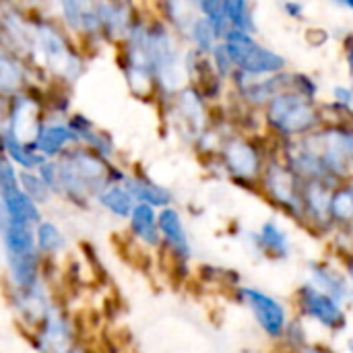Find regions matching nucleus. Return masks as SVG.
I'll return each mask as SVG.
<instances>
[{"label": "nucleus", "instance_id": "f03ea898", "mask_svg": "<svg viewBox=\"0 0 353 353\" xmlns=\"http://www.w3.org/2000/svg\"><path fill=\"white\" fill-rule=\"evenodd\" d=\"M275 147L277 143L269 137L234 130L223 139L215 157L205 159L203 163H213L219 178L240 188L259 190L265 165Z\"/></svg>", "mask_w": 353, "mask_h": 353}, {"label": "nucleus", "instance_id": "c756f323", "mask_svg": "<svg viewBox=\"0 0 353 353\" xmlns=\"http://www.w3.org/2000/svg\"><path fill=\"white\" fill-rule=\"evenodd\" d=\"M161 21L180 37L184 39L190 25L194 23V19L199 17L196 10V2H163L161 6Z\"/></svg>", "mask_w": 353, "mask_h": 353}, {"label": "nucleus", "instance_id": "9b49d317", "mask_svg": "<svg viewBox=\"0 0 353 353\" xmlns=\"http://www.w3.org/2000/svg\"><path fill=\"white\" fill-rule=\"evenodd\" d=\"M294 306H296V316L302 321H310L325 329L327 333H343L350 325L347 308L333 300L331 296L323 294L316 290L312 283L302 281L294 294Z\"/></svg>", "mask_w": 353, "mask_h": 353}, {"label": "nucleus", "instance_id": "473e14b6", "mask_svg": "<svg viewBox=\"0 0 353 353\" xmlns=\"http://www.w3.org/2000/svg\"><path fill=\"white\" fill-rule=\"evenodd\" d=\"M184 41H188V48L190 50H194V52H199L203 56H209L217 48V43L221 41V35L215 31V27L205 17L199 14L194 19V23L190 25Z\"/></svg>", "mask_w": 353, "mask_h": 353}, {"label": "nucleus", "instance_id": "6ab92c4d", "mask_svg": "<svg viewBox=\"0 0 353 353\" xmlns=\"http://www.w3.org/2000/svg\"><path fill=\"white\" fill-rule=\"evenodd\" d=\"M35 345L39 353H68L72 350V327L68 319L54 310L39 323Z\"/></svg>", "mask_w": 353, "mask_h": 353}, {"label": "nucleus", "instance_id": "4be33fe9", "mask_svg": "<svg viewBox=\"0 0 353 353\" xmlns=\"http://www.w3.org/2000/svg\"><path fill=\"white\" fill-rule=\"evenodd\" d=\"M101 14V37L105 39H126L130 27L139 19L134 8L124 2H99Z\"/></svg>", "mask_w": 353, "mask_h": 353}, {"label": "nucleus", "instance_id": "b1692460", "mask_svg": "<svg viewBox=\"0 0 353 353\" xmlns=\"http://www.w3.org/2000/svg\"><path fill=\"white\" fill-rule=\"evenodd\" d=\"M159 211L137 203L128 217V228L130 234L137 242H141L147 248H161V234H159V221H157Z\"/></svg>", "mask_w": 353, "mask_h": 353}, {"label": "nucleus", "instance_id": "1a4fd4ad", "mask_svg": "<svg viewBox=\"0 0 353 353\" xmlns=\"http://www.w3.org/2000/svg\"><path fill=\"white\" fill-rule=\"evenodd\" d=\"M54 74L74 81L83 72V60L68 43L64 33L50 21H33V50Z\"/></svg>", "mask_w": 353, "mask_h": 353}, {"label": "nucleus", "instance_id": "ea45409f", "mask_svg": "<svg viewBox=\"0 0 353 353\" xmlns=\"http://www.w3.org/2000/svg\"><path fill=\"white\" fill-rule=\"evenodd\" d=\"M209 60H211V64H213V68H215V72L230 85V79L234 77V72H236V66H234V62H232V58H230V54H228V50H225V46H223V41H219L217 43V48L209 54Z\"/></svg>", "mask_w": 353, "mask_h": 353}, {"label": "nucleus", "instance_id": "dca6fc26", "mask_svg": "<svg viewBox=\"0 0 353 353\" xmlns=\"http://www.w3.org/2000/svg\"><path fill=\"white\" fill-rule=\"evenodd\" d=\"M306 281L312 283L323 294L331 296L339 304L347 306L353 302V288L341 265L329 259L312 261L306 267Z\"/></svg>", "mask_w": 353, "mask_h": 353}, {"label": "nucleus", "instance_id": "c03bdc74", "mask_svg": "<svg viewBox=\"0 0 353 353\" xmlns=\"http://www.w3.org/2000/svg\"><path fill=\"white\" fill-rule=\"evenodd\" d=\"M300 353H339L333 345L329 343H321V341H312L308 347H304Z\"/></svg>", "mask_w": 353, "mask_h": 353}, {"label": "nucleus", "instance_id": "9d476101", "mask_svg": "<svg viewBox=\"0 0 353 353\" xmlns=\"http://www.w3.org/2000/svg\"><path fill=\"white\" fill-rule=\"evenodd\" d=\"M122 70L130 91L139 97L155 95V74L147 48V19L139 17L124 39Z\"/></svg>", "mask_w": 353, "mask_h": 353}, {"label": "nucleus", "instance_id": "f8f14e48", "mask_svg": "<svg viewBox=\"0 0 353 353\" xmlns=\"http://www.w3.org/2000/svg\"><path fill=\"white\" fill-rule=\"evenodd\" d=\"M236 298L242 306L248 308V312L252 314V319L259 325V329L263 331V335L269 337L271 341L281 343L285 329L294 316L290 312L288 304L281 302L277 296H273L261 288H252V285H240L236 290Z\"/></svg>", "mask_w": 353, "mask_h": 353}, {"label": "nucleus", "instance_id": "cd10ccee", "mask_svg": "<svg viewBox=\"0 0 353 353\" xmlns=\"http://www.w3.org/2000/svg\"><path fill=\"white\" fill-rule=\"evenodd\" d=\"M331 221L335 234H350L353 230V190L347 182L333 188L331 194Z\"/></svg>", "mask_w": 353, "mask_h": 353}, {"label": "nucleus", "instance_id": "58836bf2", "mask_svg": "<svg viewBox=\"0 0 353 353\" xmlns=\"http://www.w3.org/2000/svg\"><path fill=\"white\" fill-rule=\"evenodd\" d=\"M290 91L306 97V99H312V101H319V93H321V85L319 81L308 74V72H302V70H290Z\"/></svg>", "mask_w": 353, "mask_h": 353}, {"label": "nucleus", "instance_id": "2eb2a0df", "mask_svg": "<svg viewBox=\"0 0 353 353\" xmlns=\"http://www.w3.org/2000/svg\"><path fill=\"white\" fill-rule=\"evenodd\" d=\"M157 221H159V234H161V248L170 252L176 267L186 271L192 261L194 250H192V242H190L182 213L176 207H168L159 211Z\"/></svg>", "mask_w": 353, "mask_h": 353}, {"label": "nucleus", "instance_id": "a211bd4d", "mask_svg": "<svg viewBox=\"0 0 353 353\" xmlns=\"http://www.w3.org/2000/svg\"><path fill=\"white\" fill-rule=\"evenodd\" d=\"M248 242L250 248L267 261L281 263L292 256V238L277 219H265L256 232L248 234Z\"/></svg>", "mask_w": 353, "mask_h": 353}, {"label": "nucleus", "instance_id": "6e6552de", "mask_svg": "<svg viewBox=\"0 0 353 353\" xmlns=\"http://www.w3.org/2000/svg\"><path fill=\"white\" fill-rule=\"evenodd\" d=\"M302 180L285 165L281 159L277 147L269 155V161L265 165L263 178L259 182V192L275 205L279 211H283L290 219L298 221L302 219Z\"/></svg>", "mask_w": 353, "mask_h": 353}, {"label": "nucleus", "instance_id": "72a5a7b5", "mask_svg": "<svg viewBox=\"0 0 353 353\" xmlns=\"http://www.w3.org/2000/svg\"><path fill=\"white\" fill-rule=\"evenodd\" d=\"M223 6H225V17H228L230 29L256 35L259 25H256L252 2H248V0H223Z\"/></svg>", "mask_w": 353, "mask_h": 353}, {"label": "nucleus", "instance_id": "49530a36", "mask_svg": "<svg viewBox=\"0 0 353 353\" xmlns=\"http://www.w3.org/2000/svg\"><path fill=\"white\" fill-rule=\"evenodd\" d=\"M6 112H4V105H2V101H0V134H2V124H6Z\"/></svg>", "mask_w": 353, "mask_h": 353}, {"label": "nucleus", "instance_id": "f704fd0d", "mask_svg": "<svg viewBox=\"0 0 353 353\" xmlns=\"http://www.w3.org/2000/svg\"><path fill=\"white\" fill-rule=\"evenodd\" d=\"M35 244L43 254H58L66 248V238L62 230L52 221H39L35 225Z\"/></svg>", "mask_w": 353, "mask_h": 353}, {"label": "nucleus", "instance_id": "2f4dec72", "mask_svg": "<svg viewBox=\"0 0 353 353\" xmlns=\"http://www.w3.org/2000/svg\"><path fill=\"white\" fill-rule=\"evenodd\" d=\"M97 203L114 217H120V219H128L132 209L137 207V201L132 199L130 190L122 184H110L99 196H97Z\"/></svg>", "mask_w": 353, "mask_h": 353}, {"label": "nucleus", "instance_id": "79ce46f5", "mask_svg": "<svg viewBox=\"0 0 353 353\" xmlns=\"http://www.w3.org/2000/svg\"><path fill=\"white\" fill-rule=\"evenodd\" d=\"M335 244H337V254H343V252H353V230L350 234H335L333 236Z\"/></svg>", "mask_w": 353, "mask_h": 353}, {"label": "nucleus", "instance_id": "8fccbe9b", "mask_svg": "<svg viewBox=\"0 0 353 353\" xmlns=\"http://www.w3.org/2000/svg\"><path fill=\"white\" fill-rule=\"evenodd\" d=\"M347 352L353 353V337H350V339H347Z\"/></svg>", "mask_w": 353, "mask_h": 353}, {"label": "nucleus", "instance_id": "3c124183", "mask_svg": "<svg viewBox=\"0 0 353 353\" xmlns=\"http://www.w3.org/2000/svg\"><path fill=\"white\" fill-rule=\"evenodd\" d=\"M345 182H347V184L352 186V190H353V174H352V176H350V178H347V180H345Z\"/></svg>", "mask_w": 353, "mask_h": 353}, {"label": "nucleus", "instance_id": "a878e982", "mask_svg": "<svg viewBox=\"0 0 353 353\" xmlns=\"http://www.w3.org/2000/svg\"><path fill=\"white\" fill-rule=\"evenodd\" d=\"M70 128L77 132L79 137V143H85L87 149H91L93 153H97L99 157L103 159H110L114 157L116 153V145L112 141V137L103 130H99L91 120H87L85 116H74L68 120Z\"/></svg>", "mask_w": 353, "mask_h": 353}, {"label": "nucleus", "instance_id": "20e7f679", "mask_svg": "<svg viewBox=\"0 0 353 353\" xmlns=\"http://www.w3.org/2000/svg\"><path fill=\"white\" fill-rule=\"evenodd\" d=\"M163 108L172 132L190 147H194V143L207 132L213 122L211 103L194 85L182 87L172 99L163 103Z\"/></svg>", "mask_w": 353, "mask_h": 353}, {"label": "nucleus", "instance_id": "e433bc0d", "mask_svg": "<svg viewBox=\"0 0 353 353\" xmlns=\"http://www.w3.org/2000/svg\"><path fill=\"white\" fill-rule=\"evenodd\" d=\"M281 343L285 345V350L292 353H300L304 347H308L312 341L308 339V329H306V321H302L300 316H292L285 335L281 339Z\"/></svg>", "mask_w": 353, "mask_h": 353}, {"label": "nucleus", "instance_id": "4c0bfd02", "mask_svg": "<svg viewBox=\"0 0 353 353\" xmlns=\"http://www.w3.org/2000/svg\"><path fill=\"white\" fill-rule=\"evenodd\" d=\"M19 182H21L23 192H25L31 201H35L37 205H43V203L50 201L52 192H50V188L46 186V182L39 178L37 172H21V174H19Z\"/></svg>", "mask_w": 353, "mask_h": 353}, {"label": "nucleus", "instance_id": "a19ab883", "mask_svg": "<svg viewBox=\"0 0 353 353\" xmlns=\"http://www.w3.org/2000/svg\"><path fill=\"white\" fill-rule=\"evenodd\" d=\"M281 10L285 17H290L294 21H302L306 14V4L298 2V0H285V2H281Z\"/></svg>", "mask_w": 353, "mask_h": 353}, {"label": "nucleus", "instance_id": "412c9836", "mask_svg": "<svg viewBox=\"0 0 353 353\" xmlns=\"http://www.w3.org/2000/svg\"><path fill=\"white\" fill-rule=\"evenodd\" d=\"M60 14L64 23L85 35H99L101 37V14L99 2H60Z\"/></svg>", "mask_w": 353, "mask_h": 353}, {"label": "nucleus", "instance_id": "393cba45", "mask_svg": "<svg viewBox=\"0 0 353 353\" xmlns=\"http://www.w3.org/2000/svg\"><path fill=\"white\" fill-rule=\"evenodd\" d=\"M12 304H14L19 316L23 321H27L29 325L41 323L52 312L48 294H46V290H43L41 283H37V285H33L29 290H14Z\"/></svg>", "mask_w": 353, "mask_h": 353}, {"label": "nucleus", "instance_id": "7c9ffc66", "mask_svg": "<svg viewBox=\"0 0 353 353\" xmlns=\"http://www.w3.org/2000/svg\"><path fill=\"white\" fill-rule=\"evenodd\" d=\"M27 85V68L23 62L8 50L0 48V93L19 95Z\"/></svg>", "mask_w": 353, "mask_h": 353}, {"label": "nucleus", "instance_id": "4468645a", "mask_svg": "<svg viewBox=\"0 0 353 353\" xmlns=\"http://www.w3.org/2000/svg\"><path fill=\"white\" fill-rule=\"evenodd\" d=\"M331 184L325 182H304L302 184V219L300 225L316 236L333 238L335 228L331 221Z\"/></svg>", "mask_w": 353, "mask_h": 353}, {"label": "nucleus", "instance_id": "aec40b11", "mask_svg": "<svg viewBox=\"0 0 353 353\" xmlns=\"http://www.w3.org/2000/svg\"><path fill=\"white\" fill-rule=\"evenodd\" d=\"M79 143V137L77 132L70 128L68 122H60V120H54V122H46L35 139V149L46 157H58V155H64L68 151L70 145H77Z\"/></svg>", "mask_w": 353, "mask_h": 353}, {"label": "nucleus", "instance_id": "f257e3e1", "mask_svg": "<svg viewBox=\"0 0 353 353\" xmlns=\"http://www.w3.org/2000/svg\"><path fill=\"white\" fill-rule=\"evenodd\" d=\"M56 194H64L77 205H85L89 199H97L110 184H122L126 180L124 172L87 147L68 149L56 161Z\"/></svg>", "mask_w": 353, "mask_h": 353}, {"label": "nucleus", "instance_id": "de8ad7c7", "mask_svg": "<svg viewBox=\"0 0 353 353\" xmlns=\"http://www.w3.org/2000/svg\"><path fill=\"white\" fill-rule=\"evenodd\" d=\"M337 4H339L341 8H347V10H352L353 12V0H337Z\"/></svg>", "mask_w": 353, "mask_h": 353}, {"label": "nucleus", "instance_id": "423d86ee", "mask_svg": "<svg viewBox=\"0 0 353 353\" xmlns=\"http://www.w3.org/2000/svg\"><path fill=\"white\" fill-rule=\"evenodd\" d=\"M4 254L14 290H29L39 281V250L35 244V230L31 225L8 221L4 234Z\"/></svg>", "mask_w": 353, "mask_h": 353}, {"label": "nucleus", "instance_id": "c9c22d12", "mask_svg": "<svg viewBox=\"0 0 353 353\" xmlns=\"http://www.w3.org/2000/svg\"><path fill=\"white\" fill-rule=\"evenodd\" d=\"M196 10L201 17H205L213 27L215 31L223 35L230 31V25H228V17H225V6H223V0H199L196 2Z\"/></svg>", "mask_w": 353, "mask_h": 353}, {"label": "nucleus", "instance_id": "39448f33", "mask_svg": "<svg viewBox=\"0 0 353 353\" xmlns=\"http://www.w3.org/2000/svg\"><path fill=\"white\" fill-rule=\"evenodd\" d=\"M221 41L236 70L240 72H246L252 77H273V74H281L290 70L288 58L279 54L277 50L259 41L256 35L230 29Z\"/></svg>", "mask_w": 353, "mask_h": 353}, {"label": "nucleus", "instance_id": "5701e85b", "mask_svg": "<svg viewBox=\"0 0 353 353\" xmlns=\"http://www.w3.org/2000/svg\"><path fill=\"white\" fill-rule=\"evenodd\" d=\"M124 186L130 190L132 199L141 205H149L157 211L174 207V192L161 186L159 182L151 180L149 176H143V174L126 176Z\"/></svg>", "mask_w": 353, "mask_h": 353}, {"label": "nucleus", "instance_id": "09e8293b", "mask_svg": "<svg viewBox=\"0 0 353 353\" xmlns=\"http://www.w3.org/2000/svg\"><path fill=\"white\" fill-rule=\"evenodd\" d=\"M345 48H353V31L345 37Z\"/></svg>", "mask_w": 353, "mask_h": 353}, {"label": "nucleus", "instance_id": "37998d69", "mask_svg": "<svg viewBox=\"0 0 353 353\" xmlns=\"http://www.w3.org/2000/svg\"><path fill=\"white\" fill-rule=\"evenodd\" d=\"M337 256H339V265L343 267V271H345V275H347V279H350L353 288V252H343V254H337Z\"/></svg>", "mask_w": 353, "mask_h": 353}, {"label": "nucleus", "instance_id": "bb28decb", "mask_svg": "<svg viewBox=\"0 0 353 353\" xmlns=\"http://www.w3.org/2000/svg\"><path fill=\"white\" fill-rule=\"evenodd\" d=\"M0 205L12 223H23V225H37L41 221V211L35 201H31L23 188H17L4 196H0Z\"/></svg>", "mask_w": 353, "mask_h": 353}, {"label": "nucleus", "instance_id": "f3484780", "mask_svg": "<svg viewBox=\"0 0 353 353\" xmlns=\"http://www.w3.org/2000/svg\"><path fill=\"white\" fill-rule=\"evenodd\" d=\"M41 126H43V122L39 116L37 101L23 93L14 95L10 101L8 116H6V128L2 132L10 134L12 139H17L21 143L35 145V139H37Z\"/></svg>", "mask_w": 353, "mask_h": 353}, {"label": "nucleus", "instance_id": "c85d7f7f", "mask_svg": "<svg viewBox=\"0 0 353 353\" xmlns=\"http://www.w3.org/2000/svg\"><path fill=\"white\" fill-rule=\"evenodd\" d=\"M0 141H2V151H4V155L10 159V163H17L19 168H23V172L39 170V168L46 163V157L35 149V145L21 143V141L12 139V137L6 134V132L0 134Z\"/></svg>", "mask_w": 353, "mask_h": 353}, {"label": "nucleus", "instance_id": "ddd939ff", "mask_svg": "<svg viewBox=\"0 0 353 353\" xmlns=\"http://www.w3.org/2000/svg\"><path fill=\"white\" fill-rule=\"evenodd\" d=\"M232 99L252 112H263L265 105L279 93L290 89V70L273 77H252L236 70L230 79Z\"/></svg>", "mask_w": 353, "mask_h": 353}, {"label": "nucleus", "instance_id": "7ed1b4c3", "mask_svg": "<svg viewBox=\"0 0 353 353\" xmlns=\"http://www.w3.org/2000/svg\"><path fill=\"white\" fill-rule=\"evenodd\" d=\"M261 116L267 137L275 143L302 141L327 122L325 105L321 101L306 99L290 89L275 95Z\"/></svg>", "mask_w": 353, "mask_h": 353}, {"label": "nucleus", "instance_id": "a18cd8bd", "mask_svg": "<svg viewBox=\"0 0 353 353\" xmlns=\"http://www.w3.org/2000/svg\"><path fill=\"white\" fill-rule=\"evenodd\" d=\"M345 66L350 74V85L353 87V48H345Z\"/></svg>", "mask_w": 353, "mask_h": 353}, {"label": "nucleus", "instance_id": "0eeeda50", "mask_svg": "<svg viewBox=\"0 0 353 353\" xmlns=\"http://www.w3.org/2000/svg\"><path fill=\"white\" fill-rule=\"evenodd\" d=\"M306 143L323 159L325 168L337 182H345L353 174V124L327 120Z\"/></svg>", "mask_w": 353, "mask_h": 353}]
</instances>
